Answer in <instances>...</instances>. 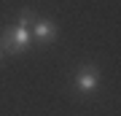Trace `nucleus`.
Returning a JSON list of instances; mask_svg holds the SVG:
<instances>
[{"label": "nucleus", "mask_w": 121, "mask_h": 116, "mask_svg": "<svg viewBox=\"0 0 121 116\" xmlns=\"http://www.w3.org/2000/svg\"><path fill=\"white\" fill-rule=\"evenodd\" d=\"M30 46H32V35H30V30H24V27H19V24L8 27V30L0 35V51L22 54V51H27Z\"/></svg>", "instance_id": "1"}, {"label": "nucleus", "mask_w": 121, "mask_h": 116, "mask_svg": "<svg viewBox=\"0 0 121 116\" xmlns=\"http://www.w3.org/2000/svg\"><path fill=\"white\" fill-rule=\"evenodd\" d=\"M73 89L78 95H94L99 89V70L94 65H83V68L75 70L73 76Z\"/></svg>", "instance_id": "2"}, {"label": "nucleus", "mask_w": 121, "mask_h": 116, "mask_svg": "<svg viewBox=\"0 0 121 116\" xmlns=\"http://www.w3.org/2000/svg\"><path fill=\"white\" fill-rule=\"evenodd\" d=\"M30 35H32V41L48 46V43H54L56 38H59V27H56V22H51V19H40L38 16L35 24L30 27Z\"/></svg>", "instance_id": "3"}, {"label": "nucleus", "mask_w": 121, "mask_h": 116, "mask_svg": "<svg viewBox=\"0 0 121 116\" xmlns=\"http://www.w3.org/2000/svg\"><path fill=\"white\" fill-rule=\"evenodd\" d=\"M35 19H38V16H35V11H22V14H19V19H16V24L24 27V30H30V27L35 24Z\"/></svg>", "instance_id": "4"}, {"label": "nucleus", "mask_w": 121, "mask_h": 116, "mask_svg": "<svg viewBox=\"0 0 121 116\" xmlns=\"http://www.w3.org/2000/svg\"><path fill=\"white\" fill-rule=\"evenodd\" d=\"M0 60H3V51H0Z\"/></svg>", "instance_id": "5"}]
</instances>
